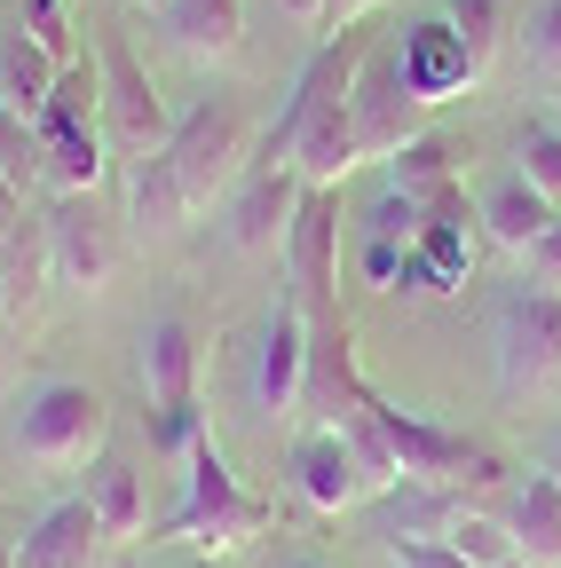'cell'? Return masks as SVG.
<instances>
[{
	"mask_svg": "<svg viewBox=\"0 0 561 568\" xmlns=\"http://www.w3.org/2000/svg\"><path fill=\"white\" fill-rule=\"evenodd\" d=\"M261 529H269V497L238 489V474L214 450V435H198V450L182 458V506L159 521V537H174V545H190V552L214 560V552L253 545Z\"/></svg>",
	"mask_w": 561,
	"mask_h": 568,
	"instance_id": "obj_1",
	"label": "cell"
},
{
	"mask_svg": "<svg viewBox=\"0 0 561 568\" xmlns=\"http://www.w3.org/2000/svg\"><path fill=\"white\" fill-rule=\"evenodd\" d=\"M111 443V403L88 379H40L17 410V450L48 474H88Z\"/></svg>",
	"mask_w": 561,
	"mask_h": 568,
	"instance_id": "obj_2",
	"label": "cell"
},
{
	"mask_svg": "<svg viewBox=\"0 0 561 568\" xmlns=\"http://www.w3.org/2000/svg\"><path fill=\"white\" fill-rule=\"evenodd\" d=\"M143 395H151V450L190 458L198 450V332L182 316L143 324Z\"/></svg>",
	"mask_w": 561,
	"mask_h": 568,
	"instance_id": "obj_3",
	"label": "cell"
},
{
	"mask_svg": "<svg viewBox=\"0 0 561 568\" xmlns=\"http://www.w3.org/2000/svg\"><path fill=\"white\" fill-rule=\"evenodd\" d=\"M167 166H174L190 205H214L222 190H238V174H246V111H238V95L190 103L174 119V134H167Z\"/></svg>",
	"mask_w": 561,
	"mask_h": 568,
	"instance_id": "obj_4",
	"label": "cell"
},
{
	"mask_svg": "<svg viewBox=\"0 0 561 568\" xmlns=\"http://www.w3.org/2000/svg\"><path fill=\"white\" fill-rule=\"evenodd\" d=\"M380 418H388V450H395V474H403V481H443V489H459V497L507 481V466L490 458L482 443L451 435V426L419 418V410H395L388 395H380Z\"/></svg>",
	"mask_w": 561,
	"mask_h": 568,
	"instance_id": "obj_5",
	"label": "cell"
},
{
	"mask_svg": "<svg viewBox=\"0 0 561 568\" xmlns=\"http://www.w3.org/2000/svg\"><path fill=\"white\" fill-rule=\"evenodd\" d=\"M348 126H357L364 159H395L411 134H428V103L411 95V80H403V63H395L388 40H372L357 88H348Z\"/></svg>",
	"mask_w": 561,
	"mask_h": 568,
	"instance_id": "obj_6",
	"label": "cell"
},
{
	"mask_svg": "<svg viewBox=\"0 0 561 568\" xmlns=\"http://www.w3.org/2000/svg\"><path fill=\"white\" fill-rule=\"evenodd\" d=\"M96 71H103V134L119 142L127 159H159L167 134H174V119H167V103H159V88H151L143 55H134L119 32H103Z\"/></svg>",
	"mask_w": 561,
	"mask_h": 568,
	"instance_id": "obj_7",
	"label": "cell"
},
{
	"mask_svg": "<svg viewBox=\"0 0 561 568\" xmlns=\"http://www.w3.org/2000/svg\"><path fill=\"white\" fill-rule=\"evenodd\" d=\"M364 372H357V324H348L340 308L309 316V372H301V403L293 418L301 426H348V410L364 403Z\"/></svg>",
	"mask_w": 561,
	"mask_h": 568,
	"instance_id": "obj_8",
	"label": "cell"
},
{
	"mask_svg": "<svg viewBox=\"0 0 561 568\" xmlns=\"http://www.w3.org/2000/svg\"><path fill=\"white\" fill-rule=\"evenodd\" d=\"M545 379H561V293H507L499 308V387L507 395H538Z\"/></svg>",
	"mask_w": 561,
	"mask_h": 568,
	"instance_id": "obj_9",
	"label": "cell"
},
{
	"mask_svg": "<svg viewBox=\"0 0 561 568\" xmlns=\"http://www.w3.org/2000/svg\"><path fill=\"white\" fill-rule=\"evenodd\" d=\"M301 372H309V308H301L293 284H277V301L261 316V355H253V410L261 418H293Z\"/></svg>",
	"mask_w": 561,
	"mask_h": 568,
	"instance_id": "obj_10",
	"label": "cell"
},
{
	"mask_svg": "<svg viewBox=\"0 0 561 568\" xmlns=\"http://www.w3.org/2000/svg\"><path fill=\"white\" fill-rule=\"evenodd\" d=\"M285 276H293V293L309 316L340 308V190H301V213H293V230H285Z\"/></svg>",
	"mask_w": 561,
	"mask_h": 568,
	"instance_id": "obj_11",
	"label": "cell"
},
{
	"mask_svg": "<svg viewBox=\"0 0 561 568\" xmlns=\"http://www.w3.org/2000/svg\"><path fill=\"white\" fill-rule=\"evenodd\" d=\"M48 245H56V276L80 284V293L111 284V268H119V230L96 205V190H56L48 197Z\"/></svg>",
	"mask_w": 561,
	"mask_h": 568,
	"instance_id": "obj_12",
	"label": "cell"
},
{
	"mask_svg": "<svg viewBox=\"0 0 561 568\" xmlns=\"http://www.w3.org/2000/svg\"><path fill=\"white\" fill-rule=\"evenodd\" d=\"M301 174L293 166H246L238 190H230V245L238 253H269V245H285L293 230V213H301Z\"/></svg>",
	"mask_w": 561,
	"mask_h": 568,
	"instance_id": "obj_13",
	"label": "cell"
},
{
	"mask_svg": "<svg viewBox=\"0 0 561 568\" xmlns=\"http://www.w3.org/2000/svg\"><path fill=\"white\" fill-rule=\"evenodd\" d=\"M293 489L317 514H348V506L372 497V481H364V466H357V450H348L340 426H301L293 435Z\"/></svg>",
	"mask_w": 561,
	"mask_h": 568,
	"instance_id": "obj_14",
	"label": "cell"
},
{
	"mask_svg": "<svg viewBox=\"0 0 561 568\" xmlns=\"http://www.w3.org/2000/svg\"><path fill=\"white\" fill-rule=\"evenodd\" d=\"M103 545H111V537H103L96 506H88V497H63V506H48V514L24 529L17 568H96Z\"/></svg>",
	"mask_w": 561,
	"mask_h": 568,
	"instance_id": "obj_15",
	"label": "cell"
},
{
	"mask_svg": "<svg viewBox=\"0 0 561 568\" xmlns=\"http://www.w3.org/2000/svg\"><path fill=\"white\" fill-rule=\"evenodd\" d=\"M499 521L514 529V560L561 568V481H553L545 466H530V474L507 489V514H499Z\"/></svg>",
	"mask_w": 561,
	"mask_h": 568,
	"instance_id": "obj_16",
	"label": "cell"
},
{
	"mask_svg": "<svg viewBox=\"0 0 561 568\" xmlns=\"http://www.w3.org/2000/svg\"><path fill=\"white\" fill-rule=\"evenodd\" d=\"M56 276V245H48V213H24V222L0 237V301H9V324H24Z\"/></svg>",
	"mask_w": 561,
	"mask_h": 568,
	"instance_id": "obj_17",
	"label": "cell"
},
{
	"mask_svg": "<svg viewBox=\"0 0 561 568\" xmlns=\"http://www.w3.org/2000/svg\"><path fill=\"white\" fill-rule=\"evenodd\" d=\"M56 80H63V63H56L24 24H0V103H9L17 119H32V126H40V111H48Z\"/></svg>",
	"mask_w": 561,
	"mask_h": 568,
	"instance_id": "obj_18",
	"label": "cell"
},
{
	"mask_svg": "<svg viewBox=\"0 0 561 568\" xmlns=\"http://www.w3.org/2000/svg\"><path fill=\"white\" fill-rule=\"evenodd\" d=\"M395 63H403V80H411L419 103H443V95L474 88V80H467V55H459V40H451L443 17H435V24H411L403 48H395Z\"/></svg>",
	"mask_w": 561,
	"mask_h": 568,
	"instance_id": "obj_19",
	"label": "cell"
},
{
	"mask_svg": "<svg viewBox=\"0 0 561 568\" xmlns=\"http://www.w3.org/2000/svg\"><path fill=\"white\" fill-rule=\"evenodd\" d=\"M159 17H167L174 48L198 55V63H222V55H238V40H246V0H167Z\"/></svg>",
	"mask_w": 561,
	"mask_h": 568,
	"instance_id": "obj_20",
	"label": "cell"
},
{
	"mask_svg": "<svg viewBox=\"0 0 561 568\" xmlns=\"http://www.w3.org/2000/svg\"><path fill=\"white\" fill-rule=\"evenodd\" d=\"M190 213H198V205L182 197L167 151H159V159H134V174H127V222H134V230H143V237H174Z\"/></svg>",
	"mask_w": 561,
	"mask_h": 568,
	"instance_id": "obj_21",
	"label": "cell"
},
{
	"mask_svg": "<svg viewBox=\"0 0 561 568\" xmlns=\"http://www.w3.org/2000/svg\"><path fill=\"white\" fill-rule=\"evenodd\" d=\"M553 222H561V205H545V197H538L522 174H514V182H499V190L482 197V230L499 237L507 253H530V245H538Z\"/></svg>",
	"mask_w": 561,
	"mask_h": 568,
	"instance_id": "obj_22",
	"label": "cell"
},
{
	"mask_svg": "<svg viewBox=\"0 0 561 568\" xmlns=\"http://www.w3.org/2000/svg\"><path fill=\"white\" fill-rule=\"evenodd\" d=\"M380 497H388V545H395V537H443V529L467 514V497L443 489V481H395V489H380Z\"/></svg>",
	"mask_w": 561,
	"mask_h": 568,
	"instance_id": "obj_23",
	"label": "cell"
},
{
	"mask_svg": "<svg viewBox=\"0 0 561 568\" xmlns=\"http://www.w3.org/2000/svg\"><path fill=\"white\" fill-rule=\"evenodd\" d=\"M88 506H96V521H103V537L119 545V537H134L143 529V474H134L127 458H96L88 466Z\"/></svg>",
	"mask_w": 561,
	"mask_h": 568,
	"instance_id": "obj_24",
	"label": "cell"
},
{
	"mask_svg": "<svg viewBox=\"0 0 561 568\" xmlns=\"http://www.w3.org/2000/svg\"><path fill=\"white\" fill-rule=\"evenodd\" d=\"M443 24H451V40L467 55V80H490V63L507 48V9L499 0H443Z\"/></svg>",
	"mask_w": 561,
	"mask_h": 568,
	"instance_id": "obj_25",
	"label": "cell"
},
{
	"mask_svg": "<svg viewBox=\"0 0 561 568\" xmlns=\"http://www.w3.org/2000/svg\"><path fill=\"white\" fill-rule=\"evenodd\" d=\"M388 182H395V190H411V197H435V190H451V182H459V151H451L443 134H411L403 151L388 159Z\"/></svg>",
	"mask_w": 561,
	"mask_h": 568,
	"instance_id": "obj_26",
	"label": "cell"
},
{
	"mask_svg": "<svg viewBox=\"0 0 561 568\" xmlns=\"http://www.w3.org/2000/svg\"><path fill=\"white\" fill-rule=\"evenodd\" d=\"M514 174H522L545 205H561V119H553V111L514 134Z\"/></svg>",
	"mask_w": 561,
	"mask_h": 568,
	"instance_id": "obj_27",
	"label": "cell"
},
{
	"mask_svg": "<svg viewBox=\"0 0 561 568\" xmlns=\"http://www.w3.org/2000/svg\"><path fill=\"white\" fill-rule=\"evenodd\" d=\"M443 537H451V545H459L474 568H507V560H514V529H507L499 514H474V506H467V514H459Z\"/></svg>",
	"mask_w": 561,
	"mask_h": 568,
	"instance_id": "obj_28",
	"label": "cell"
},
{
	"mask_svg": "<svg viewBox=\"0 0 561 568\" xmlns=\"http://www.w3.org/2000/svg\"><path fill=\"white\" fill-rule=\"evenodd\" d=\"M0 166L17 174V190H24V197H32V182H48V174H40V126H32V119H17L9 103H0Z\"/></svg>",
	"mask_w": 561,
	"mask_h": 568,
	"instance_id": "obj_29",
	"label": "cell"
},
{
	"mask_svg": "<svg viewBox=\"0 0 561 568\" xmlns=\"http://www.w3.org/2000/svg\"><path fill=\"white\" fill-rule=\"evenodd\" d=\"M17 24H24L56 63H80V40H72V17H63V0H17Z\"/></svg>",
	"mask_w": 561,
	"mask_h": 568,
	"instance_id": "obj_30",
	"label": "cell"
},
{
	"mask_svg": "<svg viewBox=\"0 0 561 568\" xmlns=\"http://www.w3.org/2000/svg\"><path fill=\"white\" fill-rule=\"evenodd\" d=\"M364 237H388V245H419V197L388 182V197L364 213Z\"/></svg>",
	"mask_w": 561,
	"mask_h": 568,
	"instance_id": "obj_31",
	"label": "cell"
},
{
	"mask_svg": "<svg viewBox=\"0 0 561 568\" xmlns=\"http://www.w3.org/2000/svg\"><path fill=\"white\" fill-rule=\"evenodd\" d=\"M388 552H395V568H474L451 537H395Z\"/></svg>",
	"mask_w": 561,
	"mask_h": 568,
	"instance_id": "obj_32",
	"label": "cell"
},
{
	"mask_svg": "<svg viewBox=\"0 0 561 568\" xmlns=\"http://www.w3.org/2000/svg\"><path fill=\"white\" fill-rule=\"evenodd\" d=\"M530 55L545 71H561V0H538V9H530Z\"/></svg>",
	"mask_w": 561,
	"mask_h": 568,
	"instance_id": "obj_33",
	"label": "cell"
},
{
	"mask_svg": "<svg viewBox=\"0 0 561 568\" xmlns=\"http://www.w3.org/2000/svg\"><path fill=\"white\" fill-rule=\"evenodd\" d=\"M403 261H411V245H388V237H364V276L380 284V293H395V284H403Z\"/></svg>",
	"mask_w": 561,
	"mask_h": 568,
	"instance_id": "obj_34",
	"label": "cell"
},
{
	"mask_svg": "<svg viewBox=\"0 0 561 568\" xmlns=\"http://www.w3.org/2000/svg\"><path fill=\"white\" fill-rule=\"evenodd\" d=\"M522 261H530V284H538V293H561V222H553Z\"/></svg>",
	"mask_w": 561,
	"mask_h": 568,
	"instance_id": "obj_35",
	"label": "cell"
},
{
	"mask_svg": "<svg viewBox=\"0 0 561 568\" xmlns=\"http://www.w3.org/2000/svg\"><path fill=\"white\" fill-rule=\"evenodd\" d=\"M24 213H32V197L17 190V174H9V166H0V237H9V230L24 222Z\"/></svg>",
	"mask_w": 561,
	"mask_h": 568,
	"instance_id": "obj_36",
	"label": "cell"
},
{
	"mask_svg": "<svg viewBox=\"0 0 561 568\" xmlns=\"http://www.w3.org/2000/svg\"><path fill=\"white\" fill-rule=\"evenodd\" d=\"M372 9H388V0H324V32H340V24H364Z\"/></svg>",
	"mask_w": 561,
	"mask_h": 568,
	"instance_id": "obj_37",
	"label": "cell"
},
{
	"mask_svg": "<svg viewBox=\"0 0 561 568\" xmlns=\"http://www.w3.org/2000/svg\"><path fill=\"white\" fill-rule=\"evenodd\" d=\"M285 17H301V24H324V0H277Z\"/></svg>",
	"mask_w": 561,
	"mask_h": 568,
	"instance_id": "obj_38",
	"label": "cell"
},
{
	"mask_svg": "<svg viewBox=\"0 0 561 568\" xmlns=\"http://www.w3.org/2000/svg\"><path fill=\"white\" fill-rule=\"evenodd\" d=\"M545 474H553V481H561V435H553V443H545Z\"/></svg>",
	"mask_w": 561,
	"mask_h": 568,
	"instance_id": "obj_39",
	"label": "cell"
},
{
	"mask_svg": "<svg viewBox=\"0 0 561 568\" xmlns=\"http://www.w3.org/2000/svg\"><path fill=\"white\" fill-rule=\"evenodd\" d=\"M0 568H17V545H9V537H0Z\"/></svg>",
	"mask_w": 561,
	"mask_h": 568,
	"instance_id": "obj_40",
	"label": "cell"
},
{
	"mask_svg": "<svg viewBox=\"0 0 561 568\" xmlns=\"http://www.w3.org/2000/svg\"><path fill=\"white\" fill-rule=\"evenodd\" d=\"M285 568H324V560H285Z\"/></svg>",
	"mask_w": 561,
	"mask_h": 568,
	"instance_id": "obj_41",
	"label": "cell"
},
{
	"mask_svg": "<svg viewBox=\"0 0 561 568\" xmlns=\"http://www.w3.org/2000/svg\"><path fill=\"white\" fill-rule=\"evenodd\" d=\"M143 9H167V0H143Z\"/></svg>",
	"mask_w": 561,
	"mask_h": 568,
	"instance_id": "obj_42",
	"label": "cell"
},
{
	"mask_svg": "<svg viewBox=\"0 0 561 568\" xmlns=\"http://www.w3.org/2000/svg\"><path fill=\"white\" fill-rule=\"evenodd\" d=\"M507 568H530V560H507Z\"/></svg>",
	"mask_w": 561,
	"mask_h": 568,
	"instance_id": "obj_43",
	"label": "cell"
},
{
	"mask_svg": "<svg viewBox=\"0 0 561 568\" xmlns=\"http://www.w3.org/2000/svg\"><path fill=\"white\" fill-rule=\"evenodd\" d=\"M553 119H561V103H553Z\"/></svg>",
	"mask_w": 561,
	"mask_h": 568,
	"instance_id": "obj_44",
	"label": "cell"
},
{
	"mask_svg": "<svg viewBox=\"0 0 561 568\" xmlns=\"http://www.w3.org/2000/svg\"><path fill=\"white\" fill-rule=\"evenodd\" d=\"M127 568H134V560H127Z\"/></svg>",
	"mask_w": 561,
	"mask_h": 568,
	"instance_id": "obj_45",
	"label": "cell"
}]
</instances>
